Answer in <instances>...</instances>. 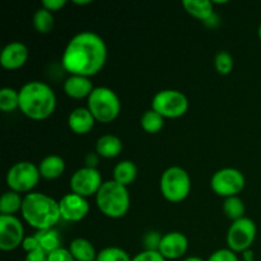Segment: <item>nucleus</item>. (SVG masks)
I'll use <instances>...</instances> for the list:
<instances>
[{
    "label": "nucleus",
    "instance_id": "nucleus-1",
    "mask_svg": "<svg viewBox=\"0 0 261 261\" xmlns=\"http://www.w3.org/2000/svg\"><path fill=\"white\" fill-rule=\"evenodd\" d=\"M107 60L103 38L92 31H82L69 40L61 56V65L70 75L91 78L102 70Z\"/></svg>",
    "mask_w": 261,
    "mask_h": 261
},
{
    "label": "nucleus",
    "instance_id": "nucleus-2",
    "mask_svg": "<svg viewBox=\"0 0 261 261\" xmlns=\"http://www.w3.org/2000/svg\"><path fill=\"white\" fill-rule=\"evenodd\" d=\"M56 94L45 82L31 81L19 89V110L28 119L41 121L54 114Z\"/></svg>",
    "mask_w": 261,
    "mask_h": 261
},
{
    "label": "nucleus",
    "instance_id": "nucleus-3",
    "mask_svg": "<svg viewBox=\"0 0 261 261\" xmlns=\"http://www.w3.org/2000/svg\"><path fill=\"white\" fill-rule=\"evenodd\" d=\"M20 213L25 223L37 231L54 228L61 218L59 201L43 193L27 194Z\"/></svg>",
    "mask_w": 261,
    "mask_h": 261
},
{
    "label": "nucleus",
    "instance_id": "nucleus-4",
    "mask_svg": "<svg viewBox=\"0 0 261 261\" xmlns=\"http://www.w3.org/2000/svg\"><path fill=\"white\" fill-rule=\"evenodd\" d=\"M96 204L103 216L112 219L122 218L130 208L129 190L114 180L105 181L96 195Z\"/></svg>",
    "mask_w": 261,
    "mask_h": 261
},
{
    "label": "nucleus",
    "instance_id": "nucleus-5",
    "mask_svg": "<svg viewBox=\"0 0 261 261\" xmlns=\"http://www.w3.org/2000/svg\"><path fill=\"white\" fill-rule=\"evenodd\" d=\"M87 109L96 121L110 124L120 115L121 102L114 89L109 87H94L93 92L87 98Z\"/></svg>",
    "mask_w": 261,
    "mask_h": 261
},
{
    "label": "nucleus",
    "instance_id": "nucleus-6",
    "mask_svg": "<svg viewBox=\"0 0 261 261\" xmlns=\"http://www.w3.org/2000/svg\"><path fill=\"white\" fill-rule=\"evenodd\" d=\"M161 194L170 203H181L191 191V178L188 171L180 166H172L163 171L160 180Z\"/></svg>",
    "mask_w": 261,
    "mask_h": 261
},
{
    "label": "nucleus",
    "instance_id": "nucleus-7",
    "mask_svg": "<svg viewBox=\"0 0 261 261\" xmlns=\"http://www.w3.org/2000/svg\"><path fill=\"white\" fill-rule=\"evenodd\" d=\"M40 178L41 175L38 166L30 161H20L9 168L5 180H7L9 190L18 194H30L40 182Z\"/></svg>",
    "mask_w": 261,
    "mask_h": 261
},
{
    "label": "nucleus",
    "instance_id": "nucleus-8",
    "mask_svg": "<svg viewBox=\"0 0 261 261\" xmlns=\"http://www.w3.org/2000/svg\"><path fill=\"white\" fill-rule=\"evenodd\" d=\"M152 110L165 119H178L189 110V99L177 89H162L152 99Z\"/></svg>",
    "mask_w": 261,
    "mask_h": 261
},
{
    "label": "nucleus",
    "instance_id": "nucleus-9",
    "mask_svg": "<svg viewBox=\"0 0 261 261\" xmlns=\"http://www.w3.org/2000/svg\"><path fill=\"white\" fill-rule=\"evenodd\" d=\"M244 173L233 167L221 168L211 178V188L218 196L227 199L237 196L245 189Z\"/></svg>",
    "mask_w": 261,
    "mask_h": 261
},
{
    "label": "nucleus",
    "instance_id": "nucleus-10",
    "mask_svg": "<svg viewBox=\"0 0 261 261\" xmlns=\"http://www.w3.org/2000/svg\"><path fill=\"white\" fill-rule=\"evenodd\" d=\"M256 224L251 218L239 219L232 222L231 227L227 232V245L228 249L233 252H244L251 249L255 239H256Z\"/></svg>",
    "mask_w": 261,
    "mask_h": 261
},
{
    "label": "nucleus",
    "instance_id": "nucleus-11",
    "mask_svg": "<svg viewBox=\"0 0 261 261\" xmlns=\"http://www.w3.org/2000/svg\"><path fill=\"white\" fill-rule=\"evenodd\" d=\"M102 176L97 168L82 167L76 170L70 177V189L71 193L78 194L83 198L97 195L98 190L101 189Z\"/></svg>",
    "mask_w": 261,
    "mask_h": 261
},
{
    "label": "nucleus",
    "instance_id": "nucleus-12",
    "mask_svg": "<svg viewBox=\"0 0 261 261\" xmlns=\"http://www.w3.org/2000/svg\"><path fill=\"white\" fill-rule=\"evenodd\" d=\"M24 227L15 216H0V249L14 251L24 241Z\"/></svg>",
    "mask_w": 261,
    "mask_h": 261
},
{
    "label": "nucleus",
    "instance_id": "nucleus-13",
    "mask_svg": "<svg viewBox=\"0 0 261 261\" xmlns=\"http://www.w3.org/2000/svg\"><path fill=\"white\" fill-rule=\"evenodd\" d=\"M61 218L68 222H79L89 213V203L87 198L78 194H66L59 200Z\"/></svg>",
    "mask_w": 261,
    "mask_h": 261
},
{
    "label": "nucleus",
    "instance_id": "nucleus-14",
    "mask_svg": "<svg viewBox=\"0 0 261 261\" xmlns=\"http://www.w3.org/2000/svg\"><path fill=\"white\" fill-rule=\"evenodd\" d=\"M30 58L28 47L20 41H12L7 43L0 54V65L7 70L20 69Z\"/></svg>",
    "mask_w": 261,
    "mask_h": 261
},
{
    "label": "nucleus",
    "instance_id": "nucleus-15",
    "mask_svg": "<svg viewBox=\"0 0 261 261\" xmlns=\"http://www.w3.org/2000/svg\"><path fill=\"white\" fill-rule=\"evenodd\" d=\"M189 249V240L184 233L177 231L163 234L158 252L166 260H177L186 254Z\"/></svg>",
    "mask_w": 261,
    "mask_h": 261
},
{
    "label": "nucleus",
    "instance_id": "nucleus-16",
    "mask_svg": "<svg viewBox=\"0 0 261 261\" xmlns=\"http://www.w3.org/2000/svg\"><path fill=\"white\" fill-rule=\"evenodd\" d=\"M96 124V119L87 107H76L68 117V125L73 133L78 135L88 134Z\"/></svg>",
    "mask_w": 261,
    "mask_h": 261
},
{
    "label": "nucleus",
    "instance_id": "nucleus-17",
    "mask_svg": "<svg viewBox=\"0 0 261 261\" xmlns=\"http://www.w3.org/2000/svg\"><path fill=\"white\" fill-rule=\"evenodd\" d=\"M64 92L66 96L74 99L88 98L89 94L93 92L94 87L91 79L82 75H70L64 82Z\"/></svg>",
    "mask_w": 261,
    "mask_h": 261
},
{
    "label": "nucleus",
    "instance_id": "nucleus-18",
    "mask_svg": "<svg viewBox=\"0 0 261 261\" xmlns=\"http://www.w3.org/2000/svg\"><path fill=\"white\" fill-rule=\"evenodd\" d=\"M41 177L46 180H55L65 171V161L58 154L46 155L38 165Z\"/></svg>",
    "mask_w": 261,
    "mask_h": 261
},
{
    "label": "nucleus",
    "instance_id": "nucleus-19",
    "mask_svg": "<svg viewBox=\"0 0 261 261\" xmlns=\"http://www.w3.org/2000/svg\"><path fill=\"white\" fill-rule=\"evenodd\" d=\"M122 152V142L114 134L102 135L96 142V153L102 158H116Z\"/></svg>",
    "mask_w": 261,
    "mask_h": 261
},
{
    "label": "nucleus",
    "instance_id": "nucleus-20",
    "mask_svg": "<svg viewBox=\"0 0 261 261\" xmlns=\"http://www.w3.org/2000/svg\"><path fill=\"white\" fill-rule=\"evenodd\" d=\"M68 249L75 261H96L97 254H98L94 249L93 244L82 237L74 239Z\"/></svg>",
    "mask_w": 261,
    "mask_h": 261
},
{
    "label": "nucleus",
    "instance_id": "nucleus-21",
    "mask_svg": "<svg viewBox=\"0 0 261 261\" xmlns=\"http://www.w3.org/2000/svg\"><path fill=\"white\" fill-rule=\"evenodd\" d=\"M112 175H114V178H112V180L127 188V186H129L130 184L134 182L135 178H137L138 167L133 161H120V162L116 163V166L114 167Z\"/></svg>",
    "mask_w": 261,
    "mask_h": 261
},
{
    "label": "nucleus",
    "instance_id": "nucleus-22",
    "mask_svg": "<svg viewBox=\"0 0 261 261\" xmlns=\"http://www.w3.org/2000/svg\"><path fill=\"white\" fill-rule=\"evenodd\" d=\"M213 2L209 0H184L182 7L190 15L196 19L205 22L214 14Z\"/></svg>",
    "mask_w": 261,
    "mask_h": 261
},
{
    "label": "nucleus",
    "instance_id": "nucleus-23",
    "mask_svg": "<svg viewBox=\"0 0 261 261\" xmlns=\"http://www.w3.org/2000/svg\"><path fill=\"white\" fill-rule=\"evenodd\" d=\"M35 236L37 237L41 249H42L46 254H51V252L55 251V250L63 247L61 246L60 234H59V232L56 231L55 228L37 231L35 233Z\"/></svg>",
    "mask_w": 261,
    "mask_h": 261
},
{
    "label": "nucleus",
    "instance_id": "nucleus-24",
    "mask_svg": "<svg viewBox=\"0 0 261 261\" xmlns=\"http://www.w3.org/2000/svg\"><path fill=\"white\" fill-rule=\"evenodd\" d=\"M23 198L15 191H7L0 199V213L2 216H14L17 212L22 211Z\"/></svg>",
    "mask_w": 261,
    "mask_h": 261
},
{
    "label": "nucleus",
    "instance_id": "nucleus-25",
    "mask_svg": "<svg viewBox=\"0 0 261 261\" xmlns=\"http://www.w3.org/2000/svg\"><path fill=\"white\" fill-rule=\"evenodd\" d=\"M140 125L144 132L149 133V134H157L163 129L165 117L161 116L154 110H148L143 114L142 119H140Z\"/></svg>",
    "mask_w": 261,
    "mask_h": 261
},
{
    "label": "nucleus",
    "instance_id": "nucleus-26",
    "mask_svg": "<svg viewBox=\"0 0 261 261\" xmlns=\"http://www.w3.org/2000/svg\"><path fill=\"white\" fill-rule=\"evenodd\" d=\"M54 22L55 20H54L53 13L42 7L36 10L35 14H33V25L38 33L45 35V33L51 32L54 28Z\"/></svg>",
    "mask_w": 261,
    "mask_h": 261
},
{
    "label": "nucleus",
    "instance_id": "nucleus-27",
    "mask_svg": "<svg viewBox=\"0 0 261 261\" xmlns=\"http://www.w3.org/2000/svg\"><path fill=\"white\" fill-rule=\"evenodd\" d=\"M223 212L229 219H232L234 222L244 218L246 208H245V203L242 201L241 198H239V196H231V198L224 199Z\"/></svg>",
    "mask_w": 261,
    "mask_h": 261
},
{
    "label": "nucleus",
    "instance_id": "nucleus-28",
    "mask_svg": "<svg viewBox=\"0 0 261 261\" xmlns=\"http://www.w3.org/2000/svg\"><path fill=\"white\" fill-rule=\"evenodd\" d=\"M15 109H19V91L10 87L0 89V110L3 112H10Z\"/></svg>",
    "mask_w": 261,
    "mask_h": 261
},
{
    "label": "nucleus",
    "instance_id": "nucleus-29",
    "mask_svg": "<svg viewBox=\"0 0 261 261\" xmlns=\"http://www.w3.org/2000/svg\"><path fill=\"white\" fill-rule=\"evenodd\" d=\"M130 255L121 247L109 246L97 254L96 261H132Z\"/></svg>",
    "mask_w": 261,
    "mask_h": 261
},
{
    "label": "nucleus",
    "instance_id": "nucleus-30",
    "mask_svg": "<svg viewBox=\"0 0 261 261\" xmlns=\"http://www.w3.org/2000/svg\"><path fill=\"white\" fill-rule=\"evenodd\" d=\"M234 65L233 58H232L231 54L228 51H219L218 54L214 58V66H216L217 71L222 75H228L232 71Z\"/></svg>",
    "mask_w": 261,
    "mask_h": 261
},
{
    "label": "nucleus",
    "instance_id": "nucleus-31",
    "mask_svg": "<svg viewBox=\"0 0 261 261\" xmlns=\"http://www.w3.org/2000/svg\"><path fill=\"white\" fill-rule=\"evenodd\" d=\"M162 237L163 234H161L157 231L147 232L144 239H143V244H144L145 250H148V251H158L161 241H162Z\"/></svg>",
    "mask_w": 261,
    "mask_h": 261
},
{
    "label": "nucleus",
    "instance_id": "nucleus-32",
    "mask_svg": "<svg viewBox=\"0 0 261 261\" xmlns=\"http://www.w3.org/2000/svg\"><path fill=\"white\" fill-rule=\"evenodd\" d=\"M206 261H240L236 252L229 249H219L214 251Z\"/></svg>",
    "mask_w": 261,
    "mask_h": 261
},
{
    "label": "nucleus",
    "instance_id": "nucleus-33",
    "mask_svg": "<svg viewBox=\"0 0 261 261\" xmlns=\"http://www.w3.org/2000/svg\"><path fill=\"white\" fill-rule=\"evenodd\" d=\"M132 261H167L158 251H148L143 250L142 252L135 255Z\"/></svg>",
    "mask_w": 261,
    "mask_h": 261
},
{
    "label": "nucleus",
    "instance_id": "nucleus-34",
    "mask_svg": "<svg viewBox=\"0 0 261 261\" xmlns=\"http://www.w3.org/2000/svg\"><path fill=\"white\" fill-rule=\"evenodd\" d=\"M48 261H75V259L73 257L71 252L69 251V249L60 247V249L48 254Z\"/></svg>",
    "mask_w": 261,
    "mask_h": 261
},
{
    "label": "nucleus",
    "instance_id": "nucleus-35",
    "mask_svg": "<svg viewBox=\"0 0 261 261\" xmlns=\"http://www.w3.org/2000/svg\"><path fill=\"white\" fill-rule=\"evenodd\" d=\"M22 247L23 250L25 251V254H28V252H32V251H36V250L41 249L40 246V242H38L37 237L33 234V236H27L24 239V241H23L22 244Z\"/></svg>",
    "mask_w": 261,
    "mask_h": 261
},
{
    "label": "nucleus",
    "instance_id": "nucleus-36",
    "mask_svg": "<svg viewBox=\"0 0 261 261\" xmlns=\"http://www.w3.org/2000/svg\"><path fill=\"white\" fill-rule=\"evenodd\" d=\"M66 5V0H43L42 8L53 12H58V10L63 9Z\"/></svg>",
    "mask_w": 261,
    "mask_h": 261
},
{
    "label": "nucleus",
    "instance_id": "nucleus-37",
    "mask_svg": "<svg viewBox=\"0 0 261 261\" xmlns=\"http://www.w3.org/2000/svg\"><path fill=\"white\" fill-rule=\"evenodd\" d=\"M24 261H48V254H46L42 249L25 254Z\"/></svg>",
    "mask_w": 261,
    "mask_h": 261
},
{
    "label": "nucleus",
    "instance_id": "nucleus-38",
    "mask_svg": "<svg viewBox=\"0 0 261 261\" xmlns=\"http://www.w3.org/2000/svg\"><path fill=\"white\" fill-rule=\"evenodd\" d=\"M99 161V155L97 154L96 152H91L86 155V167H91V168H97V165H98Z\"/></svg>",
    "mask_w": 261,
    "mask_h": 261
},
{
    "label": "nucleus",
    "instance_id": "nucleus-39",
    "mask_svg": "<svg viewBox=\"0 0 261 261\" xmlns=\"http://www.w3.org/2000/svg\"><path fill=\"white\" fill-rule=\"evenodd\" d=\"M204 24H206L208 27H217V25L219 24V17L217 13H214L213 15H212L211 18H208V19L204 22Z\"/></svg>",
    "mask_w": 261,
    "mask_h": 261
},
{
    "label": "nucleus",
    "instance_id": "nucleus-40",
    "mask_svg": "<svg viewBox=\"0 0 261 261\" xmlns=\"http://www.w3.org/2000/svg\"><path fill=\"white\" fill-rule=\"evenodd\" d=\"M242 257H244V261H254V251L251 249L246 250L242 252Z\"/></svg>",
    "mask_w": 261,
    "mask_h": 261
},
{
    "label": "nucleus",
    "instance_id": "nucleus-41",
    "mask_svg": "<svg viewBox=\"0 0 261 261\" xmlns=\"http://www.w3.org/2000/svg\"><path fill=\"white\" fill-rule=\"evenodd\" d=\"M73 3L75 5H88L91 4L92 0H73Z\"/></svg>",
    "mask_w": 261,
    "mask_h": 261
},
{
    "label": "nucleus",
    "instance_id": "nucleus-42",
    "mask_svg": "<svg viewBox=\"0 0 261 261\" xmlns=\"http://www.w3.org/2000/svg\"><path fill=\"white\" fill-rule=\"evenodd\" d=\"M182 261H206V260H204L203 257L200 256H189V257H185Z\"/></svg>",
    "mask_w": 261,
    "mask_h": 261
},
{
    "label": "nucleus",
    "instance_id": "nucleus-43",
    "mask_svg": "<svg viewBox=\"0 0 261 261\" xmlns=\"http://www.w3.org/2000/svg\"><path fill=\"white\" fill-rule=\"evenodd\" d=\"M257 35H259V38H260V41H261V23H260V25H259V30H257Z\"/></svg>",
    "mask_w": 261,
    "mask_h": 261
},
{
    "label": "nucleus",
    "instance_id": "nucleus-44",
    "mask_svg": "<svg viewBox=\"0 0 261 261\" xmlns=\"http://www.w3.org/2000/svg\"><path fill=\"white\" fill-rule=\"evenodd\" d=\"M254 261H255V260H254Z\"/></svg>",
    "mask_w": 261,
    "mask_h": 261
}]
</instances>
